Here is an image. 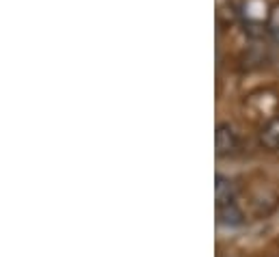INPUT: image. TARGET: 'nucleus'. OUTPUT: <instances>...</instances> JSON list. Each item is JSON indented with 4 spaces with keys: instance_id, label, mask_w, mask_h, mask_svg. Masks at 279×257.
<instances>
[{
    "instance_id": "20e7f679",
    "label": "nucleus",
    "mask_w": 279,
    "mask_h": 257,
    "mask_svg": "<svg viewBox=\"0 0 279 257\" xmlns=\"http://www.w3.org/2000/svg\"><path fill=\"white\" fill-rule=\"evenodd\" d=\"M260 141H262V145L268 147V149H279V117L273 119V121H268V126L262 130V134H260Z\"/></svg>"
},
{
    "instance_id": "39448f33",
    "label": "nucleus",
    "mask_w": 279,
    "mask_h": 257,
    "mask_svg": "<svg viewBox=\"0 0 279 257\" xmlns=\"http://www.w3.org/2000/svg\"><path fill=\"white\" fill-rule=\"evenodd\" d=\"M271 30H273V35H275V39L279 41V9L273 13V19H271Z\"/></svg>"
},
{
    "instance_id": "f03ea898",
    "label": "nucleus",
    "mask_w": 279,
    "mask_h": 257,
    "mask_svg": "<svg viewBox=\"0 0 279 257\" xmlns=\"http://www.w3.org/2000/svg\"><path fill=\"white\" fill-rule=\"evenodd\" d=\"M216 223L221 225V227H240L245 223V216L240 208L236 203H227V205H216Z\"/></svg>"
},
{
    "instance_id": "7ed1b4c3",
    "label": "nucleus",
    "mask_w": 279,
    "mask_h": 257,
    "mask_svg": "<svg viewBox=\"0 0 279 257\" xmlns=\"http://www.w3.org/2000/svg\"><path fill=\"white\" fill-rule=\"evenodd\" d=\"M214 197H216V205L234 203V199H236L234 182L230 177H225V175H216V180H214Z\"/></svg>"
},
{
    "instance_id": "f257e3e1",
    "label": "nucleus",
    "mask_w": 279,
    "mask_h": 257,
    "mask_svg": "<svg viewBox=\"0 0 279 257\" xmlns=\"http://www.w3.org/2000/svg\"><path fill=\"white\" fill-rule=\"evenodd\" d=\"M214 143H216V156H227V153H232L238 147V139H236V132L232 130L230 123H219L216 126Z\"/></svg>"
}]
</instances>
